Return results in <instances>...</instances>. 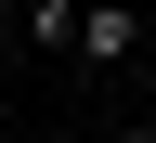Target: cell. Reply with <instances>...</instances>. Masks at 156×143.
<instances>
[{"label":"cell","instance_id":"1","mask_svg":"<svg viewBox=\"0 0 156 143\" xmlns=\"http://www.w3.org/2000/svg\"><path fill=\"white\" fill-rule=\"evenodd\" d=\"M78 65H130V52H143V26H130V13H91V0H78V39H65Z\"/></svg>","mask_w":156,"mask_h":143},{"label":"cell","instance_id":"2","mask_svg":"<svg viewBox=\"0 0 156 143\" xmlns=\"http://www.w3.org/2000/svg\"><path fill=\"white\" fill-rule=\"evenodd\" d=\"M13 39H26V52H65V39H78V0H26Z\"/></svg>","mask_w":156,"mask_h":143},{"label":"cell","instance_id":"3","mask_svg":"<svg viewBox=\"0 0 156 143\" xmlns=\"http://www.w3.org/2000/svg\"><path fill=\"white\" fill-rule=\"evenodd\" d=\"M65 143H117V130H65Z\"/></svg>","mask_w":156,"mask_h":143}]
</instances>
